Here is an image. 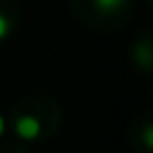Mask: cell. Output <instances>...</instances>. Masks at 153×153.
Instances as JSON below:
<instances>
[{"label": "cell", "mask_w": 153, "mask_h": 153, "mask_svg": "<svg viewBox=\"0 0 153 153\" xmlns=\"http://www.w3.org/2000/svg\"><path fill=\"white\" fill-rule=\"evenodd\" d=\"M15 128H17V134H19L21 138H25V140H32V138H36V136L40 134V122H38L36 117H32V115L19 117Z\"/></svg>", "instance_id": "cell-1"}, {"label": "cell", "mask_w": 153, "mask_h": 153, "mask_svg": "<svg viewBox=\"0 0 153 153\" xmlns=\"http://www.w3.org/2000/svg\"><path fill=\"white\" fill-rule=\"evenodd\" d=\"M124 2H126V0H94V7H97L99 11H103V13H113V11H117Z\"/></svg>", "instance_id": "cell-2"}, {"label": "cell", "mask_w": 153, "mask_h": 153, "mask_svg": "<svg viewBox=\"0 0 153 153\" xmlns=\"http://www.w3.org/2000/svg\"><path fill=\"white\" fill-rule=\"evenodd\" d=\"M11 32V21L4 17V15H0V40H4Z\"/></svg>", "instance_id": "cell-3"}, {"label": "cell", "mask_w": 153, "mask_h": 153, "mask_svg": "<svg viewBox=\"0 0 153 153\" xmlns=\"http://www.w3.org/2000/svg\"><path fill=\"white\" fill-rule=\"evenodd\" d=\"M2 134H4V117L0 115V136H2Z\"/></svg>", "instance_id": "cell-4"}]
</instances>
